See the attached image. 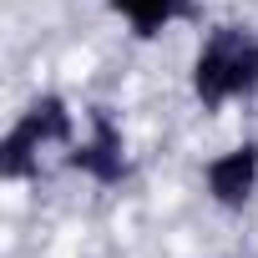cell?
<instances>
[{"instance_id":"obj_1","label":"cell","mask_w":258,"mask_h":258,"mask_svg":"<svg viewBox=\"0 0 258 258\" xmlns=\"http://www.w3.org/2000/svg\"><path fill=\"white\" fill-rule=\"evenodd\" d=\"M258 91V36L243 26H218L203 51L192 56V96L198 106L218 111L223 101Z\"/></svg>"},{"instance_id":"obj_2","label":"cell","mask_w":258,"mask_h":258,"mask_svg":"<svg viewBox=\"0 0 258 258\" xmlns=\"http://www.w3.org/2000/svg\"><path fill=\"white\" fill-rule=\"evenodd\" d=\"M71 142H76L71 106L61 96H36L21 111V121L6 132V142H0V177L21 182V177H31L41 167V152L46 147H71Z\"/></svg>"},{"instance_id":"obj_4","label":"cell","mask_w":258,"mask_h":258,"mask_svg":"<svg viewBox=\"0 0 258 258\" xmlns=\"http://www.w3.org/2000/svg\"><path fill=\"white\" fill-rule=\"evenodd\" d=\"M203 187H208V198H213L218 208L238 213V208L258 192V142H238V147L208 157V162H203Z\"/></svg>"},{"instance_id":"obj_5","label":"cell","mask_w":258,"mask_h":258,"mask_svg":"<svg viewBox=\"0 0 258 258\" xmlns=\"http://www.w3.org/2000/svg\"><path fill=\"white\" fill-rule=\"evenodd\" d=\"M106 6H111L126 26H132L137 36H157L162 26L192 16V0H106Z\"/></svg>"},{"instance_id":"obj_3","label":"cell","mask_w":258,"mask_h":258,"mask_svg":"<svg viewBox=\"0 0 258 258\" xmlns=\"http://www.w3.org/2000/svg\"><path fill=\"white\" fill-rule=\"evenodd\" d=\"M81 177L91 182H121L126 177V142H121V126L111 121L106 106H91L86 111V137L71 142V157H66Z\"/></svg>"}]
</instances>
